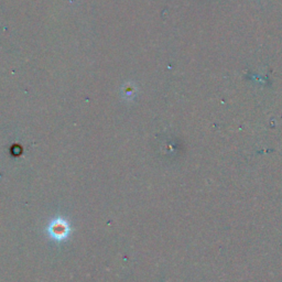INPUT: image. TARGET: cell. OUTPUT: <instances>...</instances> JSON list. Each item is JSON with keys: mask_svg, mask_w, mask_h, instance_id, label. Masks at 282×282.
<instances>
[{"mask_svg": "<svg viewBox=\"0 0 282 282\" xmlns=\"http://www.w3.org/2000/svg\"><path fill=\"white\" fill-rule=\"evenodd\" d=\"M49 232L53 238L58 239V241H62L65 237H68L70 228L68 223L65 222L64 219L58 218L51 224V226L49 227Z\"/></svg>", "mask_w": 282, "mask_h": 282, "instance_id": "obj_1", "label": "cell"}]
</instances>
